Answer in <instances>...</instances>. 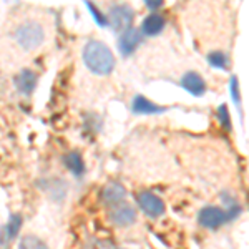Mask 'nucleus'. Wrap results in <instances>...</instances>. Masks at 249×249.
Instances as JSON below:
<instances>
[{"label": "nucleus", "mask_w": 249, "mask_h": 249, "mask_svg": "<svg viewBox=\"0 0 249 249\" xmlns=\"http://www.w3.org/2000/svg\"><path fill=\"white\" fill-rule=\"evenodd\" d=\"M83 62L96 75H108L115 68V57L105 43L91 40L83 48Z\"/></svg>", "instance_id": "obj_1"}, {"label": "nucleus", "mask_w": 249, "mask_h": 249, "mask_svg": "<svg viewBox=\"0 0 249 249\" xmlns=\"http://www.w3.org/2000/svg\"><path fill=\"white\" fill-rule=\"evenodd\" d=\"M15 38H17L18 45L25 50H35L43 43L45 34L38 22H25L15 30Z\"/></svg>", "instance_id": "obj_2"}, {"label": "nucleus", "mask_w": 249, "mask_h": 249, "mask_svg": "<svg viewBox=\"0 0 249 249\" xmlns=\"http://www.w3.org/2000/svg\"><path fill=\"white\" fill-rule=\"evenodd\" d=\"M107 20L113 30H126L133 20V10L128 5H113L108 12Z\"/></svg>", "instance_id": "obj_3"}, {"label": "nucleus", "mask_w": 249, "mask_h": 249, "mask_svg": "<svg viewBox=\"0 0 249 249\" xmlns=\"http://www.w3.org/2000/svg\"><path fill=\"white\" fill-rule=\"evenodd\" d=\"M138 204L142 206V210L146 213L151 218H158L164 213V203L158 198L156 195L150 191H144L138 195Z\"/></svg>", "instance_id": "obj_4"}, {"label": "nucleus", "mask_w": 249, "mask_h": 249, "mask_svg": "<svg viewBox=\"0 0 249 249\" xmlns=\"http://www.w3.org/2000/svg\"><path fill=\"white\" fill-rule=\"evenodd\" d=\"M226 221H228V214L216 206H208L199 213V224L204 228H210V230L219 228Z\"/></svg>", "instance_id": "obj_5"}, {"label": "nucleus", "mask_w": 249, "mask_h": 249, "mask_svg": "<svg viewBox=\"0 0 249 249\" xmlns=\"http://www.w3.org/2000/svg\"><path fill=\"white\" fill-rule=\"evenodd\" d=\"M142 42V32L138 29H126L120 38V52L123 55H131L136 50V47Z\"/></svg>", "instance_id": "obj_6"}, {"label": "nucleus", "mask_w": 249, "mask_h": 249, "mask_svg": "<svg viewBox=\"0 0 249 249\" xmlns=\"http://www.w3.org/2000/svg\"><path fill=\"white\" fill-rule=\"evenodd\" d=\"M37 73L32 70H22L20 73L17 75V78H15V87H17V90L20 93L23 95H30L32 91H34L35 85H37Z\"/></svg>", "instance_id": "obj_7"}, {"label": "nucleus", "mask_w": 249, "mask_h": 249, "mask_svg": "<svg viewBox=\"0 0 249 249\" xmlns=\"http://www.w3.org/2000/svg\"><path fill=\"white\" fill-rule=\"evenodd\" d=\"M181 85L186 91H190L191 95L195 96H201L206 90V85H204V80L199 77L196 71H188L186 75L181 80Z\"/></svg>", "instance_id": "obj_8"}, {"label": "nucleus", "mask_w": 249, "mask_h": 249, "mask_svg": "<svg viewBox=\"0 0 249 249\" xmlns=\"http://www.w3.org/2000/svg\"><path fill=\"white\" fill-rule=\"evenodd\" d=\"M135 218H136V213L128 204H122V206H118L116 210L110 213V219L115 224H118V226H128V224L133 223Z\"/></svg>", "instance_id": "obj_9"}, {"label": "nucleus", "mask_w": 249, "mask_h": 249, "mask_svg": "<svg viewBox=\"0 0 249 249\" xmlns=\"http://www.w3.org/2000/svg\"><path fill=\"white\" fill-rule=\"evenodd\" d=\"M126 198V191L122 184L118 183H110L107 184V188L103 190V201L107 204H118Z\"/></svg>", "instance_id": "obj_10"}, {"label": "nucleus", "mask_w": 249, "mask_h": 249, "mask_svg": "<svg viewBox=\"0 0 249 249\" xmlns=\"http://www.w3.org/2000/svg\"><path fill=\"white\" fill-rule=\"evenodd\" d=\"M133 111L142 115H153V113H161V111H164V108L151 103L150 100H146L142 95H136L133 100Z\"/></svg>", "instance_id": "obj_11"}, {"label": "nucleus", "mask_w": 249, "mask_h": 249, "mask_svg": "<svg viewBox=\"0 0 249 249\" xmlns=\"http://www.w3.org/2000/svg\"><path fill=\"white\" fill-rule=\"evenodd\" d=\"M164 29V18L161 17V15L158 14H153L150 15V17H146L143 20V25H142V32L146 35H158L160 32H161Z\"/></svg>", "instance_id": "obj_12"}, {"label": "nucleus", "mask_w": 249, "mask_h": 249, "mask_svg": "<svg viewBox=\"0 0 249 249\" xmlns=\"http://www.w3.org/2000/svg\"><path fill=\"white\" fill-rule=\"evenodd\" d=\"M65 164L67 168L70 170L71 173H73L75 176H80L83 173V170H85V166H83V160L82 156H80L78 153H70L65 156Z\"/></svg>", "instance_id": "obj_13"}, {"label": "nucleus", "mask_w": 249, "mask_h": 249, "mask_svg": "<svg viewBox=\"0 0 249 249\" xmlns=\"http://www.w3.org/2000/svg\"><path fill=\"white\" fill-rule=\"evenodd\" d=\"M18 249H48V246L42 239L35 238V236H25L20 241Z\"/></svg>", "instance_id": "obj_14"}, {"label": "nucleus", "mask_w": 249, "mask_h": 249, "mask_svg": "<svg viewBox=\"0 0 249 249\" xmlns=\"http://www.w3.org/2000/svg\"><path fill=\"white\" fill-rule=\"evenodd\" d=\"M20 224H22V218H20L18 214L10 216V219H9V223H7V226L3 228V231L7 232V238L12 239V238H15V236H17V232L20 230Z\"/></svg>", "instance_id": "obj_15"}, {"label": "nucleus", "mask_w": 249, "mask_h": 249, "mask_svg": "<svg viewBox=\"0 0 249 249\" xmlns=\"http://www.w3.org/2000/svg\"><path fill=\"white\" fill-rule=\"evenodd\" d=\"M208 62L211 63L213 67H216V68H226L228 65V57L223 53V52H213V53L208 55Z\"/></svg>", "instance_id": "obj_16"}, {"label": "nucleus", "mask_w": 249, "mask_h": 249, "mask_svg": "<svg viewBox=\"0 0 249 249\" xmlns=\"http://www.w3.org/2000/svg\"><path fill=\"white\" fill-rule=\"evenodd\" d=\"M87 7L90 9V12L93 14V18L96 20V23H98L100 27H105V25H108V20H107V17H103L102 14H100V10L98 9H95L91 3H87Z\"/></svg>", "instance_id": "obj_17"}, {"label": "nucleus", "mask_w": 249, "mask_h": 249, "mask_svg": "<svg viewBox=\"0 0 249 249\" xmlns=\"http://www.w3.org/2000/svg\"><path fill=\"white\" fill-rule=\"evenodd\" d=\"M218 116H219V120H221V123H223V126H224V128H230V126H231V124H230V115H228V108H226V105H221V107H219Z\"/></svg>", "instance_id": "obj_18"}, {"label": "nucleus", "mask_w": 249, "mask_h": 249, "mask_svg": "<svg viewBox=\"0 0 249 249\" xmlns=\"http://www.w3.org/2000/svg\"><path fill=\"white\" fill-rule=\"evenodd\" d=\"M231 95H232V100H234L236 103H239V85H238V78L232 77L231 78Z\"/></svg>", "instance_id": "obj_19"}, {"label": "nucleus", "mask_w": 249, "mask_h": 249, "mask_svg": "<svg viewBox=\"0 0 249 249\" xmlns=\"http://www.w3.org/2000/svg\"><path fill=\"white\" fill-rule=\"evenodd\" d=\"M161 5H163L161 0H153V2H146L148 9H158V7H161Z\"/></svg>", "instance_id": "obj_20"}]
</instances>
